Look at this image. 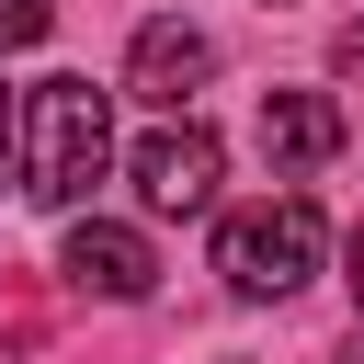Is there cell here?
Here are the masks:
<instances>
[{
    "instance_id": "obj_1",
    "label": "cell",
    "mask_w": 364,
    "mask_h": 364,
    "mask_svg": "<svg viewBox=\"0 0 364 364\" xmlns=\"http://www.w3.org/2000/svg\"><path fill=\"white\" fill-rule=\"evenodd\" d=\"M102 159H114V91H91L80 68L34 80L23 91V193L57 205V216H80L91 182H102Z\"/></svg>"
},
{
    "instance_id": "obj_4",
    "label": "cell",
    "mask_w": 364,
    "mask_h": 364,
    "mask_svg": "<svg viewBox=\"0 0 364 364\" xmlns=\"http://www.w3.org/2000/svg\"><path fill=\"white\" fill-rule=\"evenodd\" d=\"M57 273H68L80 296H102V307H136V296L159 284V250H148L136 228H114V216H68V239H57Z\"/></svg>"
},
{
    "instance_id": "obj_5",
    "label": "cell",
    "mask_w": 364,
    "mask_h": 364,
    "mask_svg": "<svg viewBox=\"0 0 364 364\" xmlns=\"http://www.w3.org/2000/svg\"><path fill=\"white\" fill-rule=\"evenodd\" d=\"M125 80H136L159 114H182V102L216 80V34H193L182 11H159V23H136V46H125Z\"/></svg>"
},
{
    "instance_id": "obj_8",
    "label": "cell",
    "mask_w": 364,
    "mask_h": 364,
    "mask_svg": "<svg viewBox=\"0 0 364 364\" xmlns=\"http://www.w3.org/2000/svg\"><path fill=\"white\" fill-rule=\"evenodd\" d=\"M11 182H23V102L0 91V193H11Z\"/></svg>"
},
{
    "instance_id": "obj_3",
    "label": "cell",
    "mask_w": 364,
    "mask_h": 364,
    "mask_svg": "<svg viewBox=\"0 0 364 364\" xmlns=\"http://www.w3.org/2000/svg\"><path fill=\"white\" fill-rule=\"evenodd\" d=\"M125 171H136V205H148V216H205L216 182H228V148H216L205 114H171V125H148V136L125 148Z\"/></svg>"
},
{
    "instance_id": "obj_2",
    "label": "cell",
    "mask_w": 364,
    "mask_h": 364,
    "mask_svg": "<svg viewBox=\"0 0 364 364\" xmlns=\"http://www.w3.org/2000/svg\"><path fill=\"white\" fill-rule=\"evenodd\" d=\"M318 250H330V228H318L307 193H273V205L216 216V273H228V296H296V284L318 273Z\"/></svg>"
},
{
    "instance_id": "obj_7",
    "label": "cell",
    "mask_w": 364,
    "mask_h": 364,
    "mask_svg": "<svg viewBox=\"0 0 364 364\" xmlns=\"http://www.w3.org/2000/svg\"><path fill=\"white\" fill-rule=\"evenodd\" d=\"M46 23H57V0H0V57H11V46H34Z\"/></svg>"
},
{
    "instance_id": "obj_9",
    "label": "cell",
    "mask_w": 364,
    "mask_h": 364,
    "mask_svg": "<svg viewBox=\"0 0 364 364\" xmlns=\"http://www.w3.org/2000/svg\"><path fill=\"white\" fill-rule=\"evenodd\" d=\"M341 273H353V307H364V228L341 239Z\"/></svg>"
},
{
    "instance_id": "obj_10",
    "label": "cell",
    "mask_w": 364,
    "mask_h": 364,
    "mask_svg": "<svg viewBox=\"0 0 364 364\" xmlns=\"http://www.w3.org/2000/svg\"><path fill=\"white\" fill-rule=\"evenodd\" d=\"M341 364H364V330H353V341H341Z\"/></svg>"
},
{
    "instance_id": "obj_6",
    "label": "cell",
    "mask_w": 364,
    "mask_h": 364,
    "mask_svg": "<svg viewBox=\"0 0 364 364\" xmlns=\"http://www.w3.org/2000/svg\"><path fill=\"white\" fill-rule=\"evenodd\" d=\"M341 102L330 91H273L262 102V159H284V171H318V159H341Z\"/></svg>"
}]
</instances>
